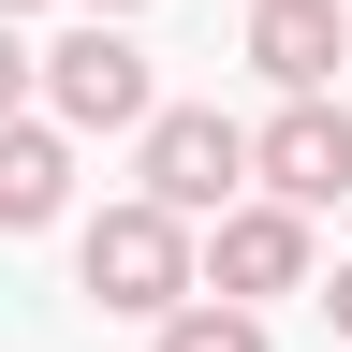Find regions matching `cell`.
Instances as JSON below:
<instances>
[{"label": "cell", "instance_id": "obj_1", "mask_svg": "<svg viewBox=\"0 0 352 352\" xmlns=\"http://www.w3.org/2000/svg\"><path fill=\"white\" fill-rule=\"evenodd\" d=\"M30 88H44V118L74 132H147V103H162V74H147V44H132L118 15H88V30H59V44H30Z\"/></svg>", "mask_w": 352, "mask_h": 352}, {"label": "cell", "instance_id": "obj_2", "mask_svg": "<svg viewBox=\"0 0 352 352\" xmlns=\"http://www.w3.org/2000/svg\"><path fill=\"white\" fill-rule=\"evenodd\" d=\"M235 191H250V132L220 118V103H147V132H132V206L220 220Z\"/></svg>", "mask_w": 352, "mask_h": 352}, {"label": "cell", "instance_id": "obj_3", "mask_svg": "<svg viewBox=\"0 0 352 352\" xmlns=\"http://www.w3.org/2000/svg\"><path fill=\"white\" fill-rule=\"evenodd\" d=\"M308 279H323V250H308L294 206L235 191L220 220H191V294H220V308H279V294H308Z\"/></svg>", "mask_w": 352, "mask_h": 352}, {"label": "cell", "instance_id": "obj_4", "mask_svg": "<svg viewBox=\"0 0 352 352\" xmlns=\"http://www.w3.org/2000/svg\"><path fill=\"white\" fill-rule=\"evenodd\" d=\"M74 279H88V308L162 323V308L191 294V220H162V206H103V220L74 235Z\"/></svg>", "mask_w": 352, "mask_h": 352}, {"label": "cell", "instance_id": "obj_5", "mask_svg": "<svg viewBox=\"0 0 352 352\" xmlns=\"http://www.w3.org/2000/svg\"><path fill=\"white\" fill-rule=\"evenodd\" d=\"M250 176H264V206L323 220V206L352 191V103H338V88H294V103L250 132Z\"/></svg>", "mask_w": 352, "mask_h": 352}, {"label": "cell", "instance_id": "obj_6", "mask_svg": "<svg viewBox=\"0 0 352 352\" xmlns=\"http://www.w3.org/2000/svg\"><path fill=\"white\" fill-rule=\"evenodd\" d=\"M338 59H352V15H338V0H250V74L279 88V103H294V88H338Z\"/></svg>", "mask_w": 352, "mask_h": 352}, {"label": "cell", "instance_id": "obj_7", "mask_svg": "<svg viewBox=\"0 0 352 352\" xmlns=\"http://www.w3.org/2000/svg\"><path fill=\"white\" fill-rule=\"evenodd\" d=\"M74 206V132L59 118H0V235H44Z\"/></svg>", "mask_w": 352, "mask_h": 352}, {"label": "cell", "instance_id": "obj_8", "mask_svg": "<svg viewBox=\"0 0 352 352\" xmlns=\"http://www.w3.org/2000/svg\"><path fill=\"white\" fill-rule=\"evenodd\" d=\"M147 352H279V338H264V308H220V294H176L162 323H147Z\"/></svg>", "mask_w": 352, "mask_h": 352}, {"label": "cell", "instance_id": "obj_9", "mask_svg": "<svg viewBox=\"0 0 352 352\" xmlns=\"http://www.w3.org/2000/svg\"><path fill=\"white\" fill-rule=\"evenodd\" d=\"M0 118H30V44L0 30Z\"/></svg>", "mask_w": 352, "mask_h": 352}, {"label": "cell", "instance_id": "obj_10", "mask_svg": "<svg viewBox=\"0 0 352 352\" xmlns=\"http://www.w3.org/2000/svg\"><path fill=\"white\" fill-rule=\"evenodd\" d=\"M308 294H323V323H338V352H352V264H338V279H308Z\"/></svg>", "mask_w": 352, "mask_h": 352}, {"label": "cell", "instance_id": "obj_11", "mask_svg": "<svg viewBox=\"0 0 352 352\" xmlns=\"http://www.w3.org/2000/svg\"><path fill=\"white\" fill-rule=\"evenodd\" d=\"M88 15H147V0H88Z\"/></svg>", "mask_w": 352, "mask_h": 352}, {"label": "cell", "instance_id": "obj_12", "mask_svg": "<svg viewBox=\"0 0 352 352\" xmlns=\"http://www.w3.org/2000/svg\"><path fill=\"white\" fill-rule=\"evenodd\" d=\"M15 15H30V0H0V30H15Z\"/></svg>", "mask_w": 352, "mask_h": 352}]
</instances>
